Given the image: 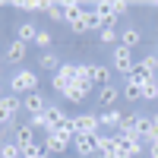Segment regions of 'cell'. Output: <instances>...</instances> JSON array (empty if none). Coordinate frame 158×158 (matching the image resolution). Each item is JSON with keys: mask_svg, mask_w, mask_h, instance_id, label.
<instances>
[{"mask_svg": "<svg viewBox=\"0 0 158 158\" xmlns=\"http://www.w3.org/2000/svg\"><path fill=\"white\" fill-rule=\"evenodd\" d=\"M139 41H142V32L136 29V25H130V29L120 32V44H123V48L133 51V48H139Z\"/></svg>", "mask_w": 158, "mask_h": 158, "instance_id": "d6986e66", "label": "cell"}, {"mask_svg": "<svg viewBox=\"0 0 158 158\" xmlns=\"http://www.w3.org/2000/svg\"><path fill=\"white\" fill-rule=\"evenodd\" d=\"M98 158H108V155H98Z\"/></svg>", "mask_w": 158, "mask_h": 158, "instance_id": "8d00e7d4", "label": "cell"}, {"mask_svg": "<svg viewBox=\"0 0 158 158\" xmlns=\"http://www.w3.org/2000/svg\"><path fill=\"white\" fill-rule=\"evenodd\" d=\"M101 133L98 114H76V136H95Z\"/></svg>", "mask_w": 158, "mask_h": 158, "instance_id": "5b68a950", "label": "cell"}, {"mask_svg": "<svg viewBox=\"0 0 158 158\" xmlns=\"http://www.w3.org/2000/svg\"><path fill=\"white\" fill-rule=\"evenodd\" d=\"M111 63H114V70H117V73H123L127 79L133 76V70H136L133 51H130V48H123V44H114V57H111Z\"/></svg>", "mask_w": 158, "mask_h": 158, "instance_id": "7a4b0ae2", "label": "cell"}, {"mask_svg": "<svg viewBox=\"0 0 158 158\" xmlns=\"http://www.w3.org/2000/svg\"><path fill=\"white\" fill-rule=\"evenodd\" d=\"M44 117H48V133H57V130L63 127V120H67L63 108H57V104H48V108H44Z\"/></svg>", "mask_w": 158, "mask_h": 158, "instance_id": "7c38bea8", "label": "cell"}, {"mask_svg": "<svg viewBox=\"0 0 158 158\" xmlns=\"http://www.w3.org/2000/svg\"><path fill=\"white\" fill-rule=\"evenodd\" d=\"M98 41L101 44H120V35L114 32V25H101L98 29Z\"/></svg>", "mask_w": 158, "mask_h": 158, "instance_id": "cb8c5ba5", "label": "cell"}, {"mask_svg": "<svg viewBox=\"0 0 158 158\" xmlns=\"http://www.w3.org/2000/svg\"><path fill=\"white\" fill-rule=\"evenodd\" d=\"M92 89H95V85H92V82H85V79H73V82L63 89L60 95L67 98L70 104H82V101L89 98V92H92Z\"/></svg>", "mask_w": 158, "mask_h": 158, "instance_id": "3957f363", "label": "cell"}, {"mask_svg": "<svg viewBox=\"0 0 158 158\" xmlns=\"http://www.w3.org/2000/svg\"><path fill=\"white\" fill-rule=\"evenodd\" d=\"M82 19H85V25H89V32H98L101 25H104V22H101V16L95 13V6H92V10H85V16H82Z\"/></svg>", "mask_w": 158, "mask_h": 158, "instance_id": "d4e9b609", "label": "cell"}, {"mask_svg": "<svg viewBox=\"0 0 158 158\" xmlns=\"http://www.w3.org/2000/svg\"><path fill=\"white\" fill-rule=\"evenodd\" d=\"M136 136H139L142 142H155V120H152V114H139Z\"/></svg>", "mask_w": 158, "mask_h": 158, "instance_id": "30bf717a", "label": "cell"}, {"mask_svg": "<svg viewBox=\"0 0 158 158\" xmlns=\"http://www.w3.org/2000/svg\"><path fill=\"white\" fill-rule=\"evenodd\" d=\"M13 142L22 149V146H29V142H35V127L32 123H22V127H13Z\"/></svg>", "mask_w": 158, "mask_h": 158, "instance_id": "5bb4252c", "label": "cell"}, {"mask_svg": "<svg viewBox=\"0 0 158 158\" xmlns=\"http://www.w3.org/2000/svg\"><path fill=\"white\" fill-rule=\"evenodd\" d=\"M142 63H146V67H149L152 73L158 70V57H155V54H149V57H142Z\"/></svg>", "mask_w": 158, "mask_h": 158, "instance_id": "4dcf8cb0", "label": "cell"}, {"mask_svg": "<svg viewBox=\"0 0 158 158\" xmlns=\"http://www.w3.org/2000/svg\"><path fill=\"white\" fill-rule=\"evenodd\" d=\"M38 67H41V70H48V73H57V70L63 67V60L54 54V51H44V54H41V60H38Z\"/></svg>", "mask_w": 158, "mask_h": 158, "instance_id": "44dd1931", "label": "cell"}, {"mask_svg": "<svg viewBox=\"0 0 158 158\" xmlns=\"http://www.w3.org/2000/svg\"><path fill=\"white\" fill-rule=\"evenodd\" d=\"M35 35H38V25H35V22H19V25H16V41L35 44Z\"/></svg>", "mask_w": 158, "mask_h": 158, "instance_id": "e0dca14e", "label": "cell"}, {"mask_svg": "<svg viewBox=\"0 0 158 158\" xmlns=\"http://www.w3.org/2000/svg\"><path fill=\"white\" fill-rule=\"evenodd\" d=\"M44 108H48V101L41 98V92H29V95H22V111L25 114H44Z\"/></svg>", "mask_w": 158, "mask_h": 158, "instance_id": "9c48e42d", "label": "cell"}, {"mask_svg": "<svg viewBox=\"0 0 158 158\" xmlns=\"http://www.w3.org/2000/svg\"><path fill=\"white\" fill-rule=\"evenodd\" d=\"M3 54H6V60H10V63H22V60H25V54H29V44H22V41H16V38H13V41L6 44Z\"/></svg>", "mask_w": 158, "mask_h": 158, "instance_id": "9a60e30c", "label": "cell"}, {"mask_svg": "<svg viewBox=\"0 0 158 158\" xmlns=\"http://www.w3.org/2000/svg\"><path fill=\"white\" fill-rule=\"evenodd\" d=\"M155 57H158V51H155Z\"/></svg>", "mask_w": 158, "mask_h": 158, "instance_id": "74e56055", "label": "cell"}, {"mask_svg": "<svg viewBox=\"0 0 158 158\" xmlns=\"http://www.w3.org/2000/svg\"><path fill=\"white\" fill-rule=\"evenodd\" d=\"M120 95H123L130 104H136V101H142V85L136 82V79H127V82L120 85Z\"/></svg>", "mask_w": 158, "mask_h": 158, "instance_id": "ac0fdd59", "label": "cell"}, {"mask_svg": "<svg viewBox=\"0 0 158 158\" xmlns=\"http://www.w3.org/2000/svg\"><path fill=\"white\" fill-rule=\"evenodd\" d=\"M0 158H22V149L10 139V142H3V146H0Z\"/></svg>", "mask_w": 158, "mask_h": 158, "instance_id": "484cf974", "label": "cell"}, {"mask_svg": "<svg viewBox=\"0 0 158 158\" xmlns=\"http://www.w3.org/2000/svg\"><path fill=\"white\" fill-rule=\"evenodd\" d=\"M6 89H13V95H29V92H38V76L29 67H19L16 73L10 76Z\"/></svg>", "mask_w": 158, "mask_h": 158, "instance_id": "6da1fadb", "label": "cell"}, {"mask_svg": "<svg viewBox=\"0 0 158 158\" xmlns=\"http://www.w3.org/2000/svg\"><path fill=\"white\" fill-rule=\"evenodd\" d=\"M73 146V139L67 133H44V152L48 155H63Z\"/></svg>", "mask_w": 158, "mask_h": 158, "instance_id": "277c9868", "label": "cell"}, {"mask_svg": "<svg viewBox=\"0 0 158 158\" xmlns=\"http://www.w3.org/2000/svg\"><path fill=\"white\" fill-rule=\"evenodd\" d=\"M123 95H120V85H104V89H98V104H101V111H108V108H117V101H120Z\"/></svg>", "mask_w": 158, "mask_h": 158, "instance_id": "ba28073f", "label": "cell"}, {"mask_svg": "<svg viewBox=\"0 0 158 158\" xmlns=\"http://www.w3.org/2000/svg\"><path fill=\"white\" fill-rule=\"evenodd\" d=\"M73 79H76V63H63V67L54 73V89H57V92H63V89L73 82Z\"/></svg>", "mask_w": 158, "mask_h": 158, "instance_id": "8fae6325", "label": "cell"}, {"mask_svg": "<svg viewBox=\"0 0 158 158\" xmlns=\"http://www.w3.org/2000/svg\"><path fill=\"white\" fill-rule=\"evenodd\" d=\"M95 136H98V133H95ZM95 136H76V139H73V149L79 152V158H98V155H101Z\"/></svg>", "mask_w": 158, "mask_h": 158, "instance_id": "8992f818", "label": "cell"}, {"mask_svg": "<svg viewBox=\"0 0 158 158\" xmlns=\"http://www.w3.org/2000/svg\"><path fill=\"white\" fill-rule=\"evenodd\" d=\"M130 79H136L139 85H146V82H152V79H158V76H155V73H152V70L146 67V63L139 60V63H136V70H133V76H130Z\"/></svg>", "mask_w": 158, "mask_h": 158, "instance_id": "603a6c76", "label": "cell"}, {"mask_svg": "<svg viewBox=\"0 0 158 158\" xmlns=\"http://www.w3.org/2000/svg\"><path fill=\"white\" fill-rule=\"evenodd\" d=\"M0 98H3V79H0Z\"/></svg>", "mask_w": 158, "mask_h": 158, "instance_id": "e575fe53", "label": "cell"}, {"mask_svg": "<svg viewBox=\"0 0 158 158\" xmlns=\"http://www.w3.org/2000/svg\"><path fill=\"white\" fill-rule=\"evenodd\" d=\"M38 158H48V152H44V155H38Z\"/></svg>", "mask_w": 158, "mask_h": 158, "instance_id": "d590c367", "label": "cell"}, {"mask_svg": "<svg viewBox=\"0 0 158 158\" xmlns=\"http://www.w3.org/2000/svg\"><path fill=\"white\" fill-rule=\"evenodd\" d=\"M63 16H67V25L70 22H76V19H82V13H85V6L82 3H73V0H63Z\"/></svg>", "mask_w": 158, "mask_h": 158, "instance_id": "7402d4cb", "label": "cell"}, {"mask_svg": "<svg viewBox=\"0 0 158 158\" xmlns=\"http://www.w3.org/2000/svg\"><path fill=\"white\" fill-rule=\"evenodd\" d=\"M114 10H117V16H120V13H127V10H130V3H127V0H117Z\"/></svg>", "mask_w": 158, "mask_h": 158, "instance_id": "1f68e13d", "label": "cell"}, {"mask_svg": "<svg viewBox=\"0 0 158 158\" xmlns=\"http://www.w3.org/2000/svg\"><path fill=\"white\" fill-rule=\"evenodd\" d=\"M51 41H54V35H51L48 29H38V35H35V44L48 51V48H51Z\"/></svg>", "mask_w": 158, "mask_h": 158, "instance_id": "f1b7e54d", "label": "cell"}, {"mask_svg": "<svg viewBox=\"0 0 158 158\" xmlns=\"http://www.w3.org/2000/svg\"><path fill=\"white\" fill-rule=\"evenodd\" d=\"M95 13L101 16V22H104V25H114V22H117V10H114V3H108V0L95 3Z\"/></svg>", "mask_w": 158, "mask_h": 158, "instance_id": "ffe728a7", "label": "cell"}, {"mask_svg": "<svg viewBox=\"0 0 158 158\" xmlns=\"http://www.w3.org/2000/svg\"><path fill=\"white\" fill-rule=\"evenodd\" d=\"M149 158H158V139L149 142Z\"/></svg>", "mask_w": 158, "mask_h": 158, "instance_id": "d6a6232c", "label": "cell"}, {"mask_svg": "<svg viewBox=\"0 0 158 158\" xmlns=\"http://www.w3.org/2000/svg\"><path fill=\"white\" fill-rule=\"evenodd\" d=\"M44 10H48V16L54 19V22H67V16H63V6H60V3H51V0H48Z\"/></svg>", "mask_w": 158, "mask_h": 158, "instance_id": "83f0119b", "label": "cell"}, {"mask_svg": "<svg viewBox=\"0 0 158 158\" xmlns=\"http://www.w3.org/2000/svg\"><path fill=\"white\" fill-rule=\"evenodd\" d=\"M82 16H85V13H82ZM70 29H73L76 35H85V32H89V25H85V19H76V22H70Z\"/></svg>", "mask_w": 158, "mask_h": 158, "instance_id": "f546056e", "label": "cell"}, {"mask_svg": "<svg viewBox=\"0 0 158 158\" xmlns=\"http://www.w3.org/2000/svg\"><path fill=\"white\" fill-rule=\"evenodd\" d=\"M0 127H10V120L3 117V111H0Z\"/></svg>", "mask_w": 158, "mask_h": 158, "instance_id": "836d02e7", "label": "cell"}, {"mask_svg": "<svg viewBox=\"0 0 158 158\" xmlns=\"http://www.w3.org/2000/svg\"><path fill=\"white\" fill-rule=\"evenodd\" d=\"M92 85H95V89L111 85V70L104 67V63H92Z\"/></svg>", "mask_w": 158, "mask_h": 158, "instance_id": "2e32d148", "label": "cell"}, {"mask_svg": "<svg viewBox=\"0 0 158 158\" xmlns=\"http://www.w3.org/2000/svg\"><path fill=\"white\" fill-rule=\"evenodd\" d=\"M142 101H158V79L142 85Z\"/></svg>", "mask_w": 158, "mask_h": 158, "instance_id": "4316f807", "label": "cell"}, {"mask_svg": "<svg viewBox=\"0 0 158 158\" xmlns=\"http://www.w3.org/2000/svg\"><path fill=\"white\" fill-rule=\"evenodd\" d=\"M0 111H3V117L10 120V127H16V114L22 111V98H16L13 92L3 95V98H0Z\"/></svg>", "mask_w": 158, "mask_h": 158, "instance_id": "52a82bcc", "label": "cell"}, {"mask_svg": "<svg viewBox=\"0 0 158 158\" xmlns=\"http://www.w3.org/2000/svg\"><path fill=\"white\" fill-rule=\"evenodd\" d=\"M120 120H123V111H117V108H108V111L98 114L101 130H120Z\"/></svg>", "mask_w": 158, "mask_h": 158, "instance_id": "4fadbf2b", "label": "cell"}]
</instances>
